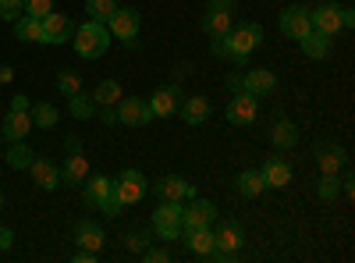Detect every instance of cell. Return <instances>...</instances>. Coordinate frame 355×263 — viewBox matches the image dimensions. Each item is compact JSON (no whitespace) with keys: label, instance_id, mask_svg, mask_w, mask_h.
<instances>
[{"label":"cell","instance_id":"1","mask_svg":"<svg viewBox=\"0 0 355 263\" xmlns=\"http://www.w3.org/2000/svg\"><path fill=\"white\" fill-rule=\"evenodd\" d=\"M110 40H114V36H110V28H107V25H100V22H85V25L75 28L71 46H75L78 57H85V61H96V57L107 53Z\"/></svg>","mask_w":355,"mask_h":263},{"label":"cell","instance_id":"2","mask_svg":"<svg viewBox=\"0 0 355 263\" xmlns=\"http://www.w3.org/2000/svg\"><path fill=\"white\" fill-rule=\"evenodd\" d=\"M224 40H227V61L245 65V61H249V53H252V50L259 46V40H263V28H259L256 22H249V25L231 28Z\"/></svg>","mask_w":355,"mask_h":263},{"label":"cell","instance_id":"3","mask_svg":"<svg viewBox=\"0 0 355 263\" xmlns=\"http://www.w3.org/2000/svg\"><path fill=\"white\" fill-rule=\"evenodd\" d=\"M150 228H153V235L164 239V242H167V239H178V235H182V203L160 199V207L153 210Z\"/></svg>","mask_w":355,"mask_h":263},{"label":"cell","instance_id":"4","mask_svg":"<svg viewBox=\"0 0 355 263\" xmlns=\"http://www.w3.org/2000/svg\"><path fill=\"white\" fill-rule=\"evenodd\" d=\"M150 192V185H146V174L142 171H121L114 178V196L125 203V207H135V203H142V196Z\"/></svg>","mask_w":355,"mask_h":263},{"label":"cell","instance_id":"5","mask_svg":"<svg viewBox=\"0 0 355 263\" xmlns=\"http://www.w3.org/2000/svg\"><path fill=\"white\" fill-rule=\"evenodd\" d=\"M114 118H117V125H128V128H142V125H150L153 121V110H150V103L146 100H135V96H121L114 103Z\"/></svg>","mask_w":355,"mask_h":263},{"label":"cell","instance_id":"6","mask_svg":"<svg viewBox=\"0 0 355 263\" xmlns=\"http://www.w3.org/2000/svg\"><path fill=\"white\" fill-rule=\"evenodd\" d=\"M139 25H142V18H139V11H132V8H117V11L107 18L110 36H114V40H125V46H135Z\"/></svg>","mask_w":355,"mask_h":263},{"label":"cell","instance_id":"7","mask_svg":"<svg viewBox=\"0 0 355 263\" xmlns=\"http://www.w3.org/2000/svg\"><path fill=\"white\" fill-rule=\"evenodd\" d=\"M217 221V207L210 199H185L182 203V228H210Z\"/></svg>","mask_w":355,"mask_h":263},{"label":"cell","instance_id":"8","mask_svg":"<svg viewBox=\"0 0 355 263\" xmlns=\"http://www.w3.org/2000/svg\"><path fill=\"white\" fill-rule=\"evenodd\" d=\"M43 22V43H50V46H61V43H71V36H75V25H71V18L68 15H61V11H50L46 18H40Z\"/></svg>","mask_w":355,"mask_h":263},{"label":"cell","instance_id":"9","mask_svg":"<svg viewBox=\"0 0 355 263\" xmlns=\"http://www.w3.org/2000/svg\"><path fill=\"white\" fill-rule=\"evenodd\" d=\"M242 246H245V231H242V224H239V221H220V228L214 231V249L234 260V253H239Z\"/></svg>","mask_w":355,"mask_h":263},{"label":"cell","instance_id":"10","mask_svg":"<svg viewBox=\"0 0 355 263\" xmlns=\"http://www.w3.org/2000/svg\"><path fill=\"white\" fill-rule=\"evenodd\" d=\"M153 192H157V199H171V203H185V199L196 196L192 182H185L182 174H164V178L153 185Z\"/></svg>","mask_w":355,"mask_h":263},{"label":"cell","instance_id":"11","mask_svg":"<svg viewBox=\"0 0 355 263\" xmlns=\"http://www.w3.org/2000/svg\"><path fill=\"white\" fill-rule=\"evenodd\" d=\"M224 114H227V121H231V125H252V121H256V114H259V100L249 96V93H234Z\"/></svg>","mask_w":355,"mask_h":263},{"label":"cell","instance_id":"12","mask_svg":"<svg viewBox=\"0 0 355 263\" xmlns=\"http://www.w3.org/2000/svg\"><path fill=\"white\" fill-rule=\"evenodd\" d=\"M309 22H313V28L316 33H323V36H338L341 28H345V18H341V8L338 4H320L313 15H309Z\"/></svg>","mask_w":355,"mask_h":263},{"label":"cell","instance_id":"13","mask_svg":"<svg viewBox=\"0 0 355 263\" xmlns=\"http://www.w3.org/2000/svg\"><path fill=\"white\" fill-rule=\"evenodd\" d=\"M309 28H313V22H309L306 8L291 4V8H284V11H281V33H284L288 40H302V36L309 33Z\"/></svg>","mask_w":355,"mask_h":263},{"label":"cell","instance_id":"14","mask_svg":"<svg viewBox=\"0 0 355 263\" xmlns=\"http://www.w3.org/2000/svg\"><path fill=\"white\" fill-rule=\"evenodd\" d=\"M146 103H150L153 118H171V114H178V103H182V90L178 85H160Z\"/></svg>","mask_w":355,"mask_h":263},{"label":"cell","instance_id":"15","mask_svg":"<svg viewBox=\"0 0 355 263\" xmlns=\"http://www.w3.org/2000/svg\"><path fill=\"white\" fill-rule=\"evenodd\" d=\"M242 85H245V93L249 96H270L277 90V75L274 71H266V68H252L249 75H242Z\"/></svg>","mask_w":355,"mask_h":263},{"label":"cell","instance_id":"16","mask_svg":"<svg viewBox=\"0 0 355 263\" xmlns=\"http://www.w3.org/2000/svg\"><path fill=\"white\" fill-rule=\"evenodd\" d=\"M263 185L266 189H284V185H291V164L288 160H281V157H270L263 164Z\"/></svg>","mask_w":355,"mask_h":263},{"label":"cell","instance_id":"17","mask_svg":"<svg viewBox=\"0 0 355 263\" xmlns=\"http://www.w3.org/2000/svg\"><path fill=\"white\" fill-rule=\"evenodd\" d=\"M28 132H33V118H28V110H8L4 125H0V135H4L8 142H18Z\"/></svg>","mask_w":355,"mask_h":263},{"label":"cell","instance_id":"18","mask_svg":"<svg viewBox=\"0 0 355 263\" xmlns=\"http://www.w3.org/2000/svg\"><path fill=\"white\" fill-rule=\"evenodd\" d=\"M182 239H185V246H189V253L192 256H210L214 253V231L210 228H182Z\"/></svg>","mask_w":355,"mask_h":263},{"label":"cell","instance_id":"19","mask_svg":"<svg viewBox=\"0 0 355 263\" xmlns=\"http://www.w3.org/2000/svg\"><path fill=\"white\" fill-rule=\"evenodd\" d=\"M178 114L185 118V125H202L206 118H210V100L206 96H182Z\"/></svg>","mask_w":355,"mask_h":263},{"label":"cell","instance_id":"20","mask_svg":"<svg viewBox=\"0 0 355 263\" xmlns=\"http://www.w3.org/2000/svg\"><path fill=\"white\" fill-rule=\"evenodd\" d=\"M28 174H33V182L40 189H57L61 185V171H57L50 160H43V157H36L33 164H28Z\"/></svg>","mask_w":355,"mask_h":263},{"label":"cell","instance_id":"21","mask_svg":"<svg viewBox=\"0 0 355 263\" xmlns=\"http://www.w3.org/2000/svg\"><path fill=\"white\" fill-rule=\"evenodd\" d=\"M75 239H78V246H82V249L100 253L107 235H103V228H100V224H93V221H78V224H75Z\"/></svg>","mask_w":355,"mask_h":263},{"label":"cell","instance_id":"22","mask_svg":"<svg viewBox=\"0 0 355 263\" xmlns=\"http://www.w3.org/2000/svg\"><path fill=\"white\" fill-rule=\"evenodd\" d=\"M85 178H89V160H85L82 153H71V157L64 160V167H61V182L78 189Z\"/></svg>","mask_w":355,"mask_h":263},{"label":"cell","instance_id":"23","mask_svg":"<svg viewBox=\"0 0 355 263\" xmlns=\"http://www.w3.org/2000/svg\"><path fill=\"white\" fill-rule=\"evenodd\" d=\"M299 43H302V53H306V57H313V61H323V57L331 53V36L316 33V28H309V33H306Z\"/></svg>","mask_w":355,"mask_h":263},{"label":"cell","instance_id":"24","mask_svg":"<svg viewBox=\"0 0 355 263\" xmlns=\"http://www.w3.org/2000/svg\"><path fill=\"white\" fill-rule=\"evenodd\" d=\"M231 11H206V18H202V33L210 36V40H217V36H227L231 33Z\"/></svg>","mask_w":355,"mask_h":263},{"label":"cell","instance_id":"25","mask_svg":"<svg viewBox=\"0 0 355 263\" xmlns=\"http://www.w3.org/2000/svg\"><path fill=\"white\" fill-rule=\"evenodd\" d=\"M110 189H114V178H107V174H89V178L82 182V196H85L89 207H96V199L107 196Z\"/></svg>","mask_w":355,"mask_h":263},{"label":"cell","instance_id":"26","mask_svg":"<svg viewBox=\"0 0 355 263\" xmlns=\"http://www.w3.org/2000/svg\"><path fill=\"white\" fill-rule=\"evenodd\" d=\"M15 40H21V43H43V22L33 18V15H21L15 22Z\"/></svg>","mask_w":355,"mask_h":263},{"label":"cell","instance_id":"27","mask_svg":"<svg viewBox=\"0 0 355 263\" xmlns=\"http://www.w3.org/2000/svg\"><path fill=\"white\" fill-rule=\"evenodd\" d=\"M270 139L277 150H295V142H299V128H295L288 118H277L274 128H270Z\"/></svg>","mask_w":355,"mask_h":263},{"label":"cell","instance_id":"28","mask_svg":"<svg viewBox=\"0 0 355 263\" xmlns=\"http://www.w3.org/2000/svg\"><path fill=\"white\" fill-rule=\"evenodd\" d=\"M8 167H15V171H28V164L36 160V153L28 150V142L25 139H18V142H11V150H8Z\"/></svg>","mask_w":355,"mask_h":263},{"label":"cell","instance_id":"29","mask_svg":"<svg viewBox=\"0 0 355 263\" xmlns=\"http://www.w3.org/2000/svg\"><path fill=\"white\" fill-rule=\"evenodd\" d=\"M316 160H320V171H323V174H338V171L345 167V153L338 150V146H320Z\"/></svg>","mask_w":355,"mask_h":263},{"label":"cell","instance_id":"30","mask_svg":"<svg viewBox=\"0 0 355 263\" xmlns=\"http://www.w3.org/2000/svg\"><path fill=\"white\" fill-rule=\"evenodd\" d=\"M93 100H96V103H103V107H114L117 100H121V82H117V78H103V82L96 85Z\"/></svg>","mask_w":355,"mask_h":263},{"label":"cell","instance_id":"31","mask_svg":"<svg viewBox=\"0 0 355 263\" xmlns=\"http://www.w3.org/2000/svg\"><path fill=\"white\" fill-rule=\"evenodd\" d=\"M28 118H33V128H53L57 125V107L36 103V107H28Z\"/></svg>","mask_w":355,"mask_h":263},{"label":"cell","instance_id":"32","mask_svg":"<svg viewBox=\"0 0 355 263\" xmlns=\"http://www.w3.org/2000/svg\"><path fill=\"white\" fill-rule=\"evenodd\" d=\"M263 189H266V185H263V174H259V171H242V174H239V192H242L245 199H256Z\"/></svg>","mask_w":355,"mask_h":263},{"label":"cell","instance_id":"33","mask_svg":"<svg viewBox=\"0 0 355 263\" xmlns=\"http://www.w3.org/2000/svg\"><path fill=\"white\" fill-rule=\"evenodd\" d=\"M85 11H89V22L107 25V18L117 11V0H85Z\"/></svg>","mask_w":355,"mask_h":263},{"label":"cell","instance_id":"34","mask_svg":"<svg viewBox=\"0 0 355 263\" xmlns=\"http://www.w3.org/2000/svg\"><path fill=\"white\" fill-rule=\"evenodd\" d=\"M68 107H71V118H78V121L93 118V96H82V93H75V96H68Z\"/></svg>","mask_w":355,"mask_h":263},{"label":"cell","instance_id":"35","mask_svg":"<svg viewBox=\"0 0 355 263\" xmlns=\"http://www.w3.org/2000/svg\"><path fill=\"white\" fill-rule=\"evenodd\" d=\"M57 90H61L64 96H75V93H82V78L75 71H61L57 75Z\"/></svg>","mask_w":355,"mask_h":263},{"label":"cell","instance_id":"36","mask_svg":"<svg viewBox=\"0 0 355 263\" xmlns=\"http://www.w3.org/2000/svg\"><path fill=\"white\" fill-rule=\"evenodd\" d=\"M96 210H103L107 217H117V214H121V210H125V203H121V199H117V196H114V189H110L107 196H100V199H96Z\"/></svg>","mask_w":355,"mask_h":263},{"label":"cell","instance_id":"37","mask_svg":"<svg viewBox=\"0 0 355 263\" xmlns=\"http://www.w3.org/2000/svg\"><path fill=\"white\" fill-rule=\"evenodd\" d=\"M316 196L331 203V199L338 196V174H323V178H320V185H316Z\"/></svg>","mask_w":355,"mask_h":263},{"label":"cell","instance_id":"38","mask_svg":"<svg viewBox=\"0 0 355 263\" xmlns=\"http://www.w3.org/2000/svg\"><path fill=\"white\" fill-rule=\"evenodd\" d=\"M21 15H25L21 0H0V18H4V22H18Z\"/></svg>","mask_w":355,"mask_h":263},{"label":"cell","instance_id":"39","mask_svg":"<svg viewBox=\"0 0 355 263\" xmlns=\"http://www.w3.org/2000/svg\"><path fill=\"white\" fill-rule=\"evenodd\" d=\"M25 4V15H33V18H46L53 11V0H21Z\"/></svg>","mask_w":355,"mask_h":263},{"label":"cell","instance_id":"40","mask_svg":"<svg viewBox=\"0 0 355 263\" xmlns=\"http://www.w3.org/2000/svg\"><path fill=\"white\" fill-rule=\"evenodd\" d=\"M125 246H128V253H142L146 246H150V231H128Z\"/></svg>","mask_w":355,"mask_h":263},{"label":"cell","instance_id":"41","mask_svg":"<svg viewBox=\"0 0 355 263\" xmlns=\"http://www.w3.org/2000/svg\"><path fill=\"white\" fill-rule=\"evenodd\" d=\"M139 256H142L146 263H167V260H171V253H167V249H150V246H146Z\"/></svg>","mask_w":355,"mask_h":263},{"label":"cell","instance_id":"42","mask_svg":"<svg viewBox=\"0 0 355 263\" xmlns=\"http://www.w3.org/2000/svg\"><path fill=\"white\" fill-rule=\"evenodd\" d=\"M96 256H100V253H93V249H82V246H78V253H75V263H96Z\"/></svg>","mask_w":355,"mask_h":263},{"label":"cell","instance_id":"43","mask_svg":"<svg viewBox=\"0 0 355 263\" xmlns=\"http://www.w3.org/2000/svg\"><path fill=\"white\" fill-rule=\"evenodd\" d=\"M210 50H214V57H227V40H224V36H217V40L210 43Z\"/></svg>","mask_w":355,"mask_h":263},{"label":"cell","instance_id":"44","mask_svg":"<svg viewBox=\"0 0 355 263\" xmlns=\"http://www.w3.org/2000/svg\"><path fill=\"white\" fill-rule=\"evenodd\" d=\"M11 242H15V231L11 228H0V249H11Z\"/></svg>","mask_w":355,"mask_h":263},{"label":"cell","instance_id":"45","mask_svg":"<svg viewBox=\"0 0 355 263\" xmlns=\"http://www.w3.org/2000/svg\"><path fill=\"white\" fill-rule=\"evenodd\" d=\"M234 4H239V0H210L214 11H234Z\"/></svg>","mask_w":355,"mask_h":263},{"label":"cell","instance_id":"46","mask_svg":"<svg viewBox=\"0 0 355 263\" xmlns=\"http://www.w3.org/2000/svg\"><path fill=\"white\" fill-rule=\"evenodd\" d=\"M227 90H231V93H245V85H242V75H231V78H227Z\"/></svg>","mask_w":355,"mask_h":263},{"label":"cell","instance_id":"47","mask_svg":"<svg viewBox=\"0 0 355 263\" xmlns=\"http://www.w3.org/2000/svg\"><path fill=\"white\" fill-rule=\"evenodd\" d=\"M15 78V68H8V65H0V85H4V82H11Z\"/></svg>","mask_w":355,"mask_h":263},{"label":"cell","instance_id":"48","mask_svg":"<svg viewBox=\"0 0 355 263\" xmlns=\"http://www.w3.org/2000/svg\"><path fill=\"white\" fill-rule=\"evenodd\" d=\"M11 110H28V96H15L11 100Z\"/></svg>","mask_w":355,"mask_h":263},{"label":"cell","instance_id":"49","mask_svg":"<svg viewBox=\"0 0 355 263\" xmlns=\"http://www.w3.org/2000/svg\"><path fill=\"white\" fill-rule=\"evenodd\" d=\"M100 118H103V125H107V121H117V118H114V107H103Z\"/></svg>","mask_w":355,"mask_h":263},{"label":"cell","instance_id":"50","mask_svg":"<svg viewBox=\"0 0 355 263\" xmlns=\"http://www.w3.org/2000/svg\"><path fill=\"white\" fill-rule=\"evenodd\" d=\"M0 210H4V196H0Z\"/></svg>","mask_w":355,"mask_h":263}]
</instances>
